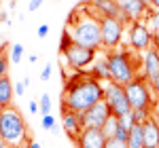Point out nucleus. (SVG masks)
<instances>
[{
	"mask_svg": "<svg viewBox=\"0 0 159 148\" xmlns=\"http://www.w3.org/2000/svg\"><path fill=\"white\" fill-rule=\"evenodd\" d=\"M102 99H104V83L81 74L66 83L64 95H61V110L83 114Z\"/></svg>",
	"mask_w": 159,
	"mask_h": 148,
	"instance_id": "nucleus-1",
	"label": "nucleus"
},
{
	"mask_svg": "<svg viewBox=\"0 0 159 148\" xmlns=\"http://www.w3.org/2000/svg\"><path fill=\"white\" fill-rule=\"evenodd\" d=\"M66 34L72 38V42H76V45H83V47H89V49H96V51L102 47L100 19L96 15H91L89 9H76L68 15Z\"/></svg>",
	"mask_w": 159,
	"mask_h": 148,
	"instance_id": "nucleus-2",
	"label": "nucleus"
},
{
	"mask_svg": "<svg viewBox=\"0 0 159 148\" xmlns=\"http://www.w3.org/2000/svg\"><path fill=\"white\" fill-rule=\"evenodd\" d=\"M0 137L11 148H21L30 142L28 140L25 119L21 116V112L15 106H9V108L2 110V116H0Z\"/></svg>",
	"mask_w": 159,
	"mask_h": 148,
	"instance_id": "nucleus-3",
	"label": "nucleus"
},
{
	"mask_svg": "<svg viewBox=\"0 0 159 148\" xmlns=\"http://www.w3.org/2000/svg\"><path fill=\"white\" fill-rule=\"evenodd\" d=\"M60 51H61V57H64L66 68H68V70H76V72H81L89 63H93L96 57H98V51L96 49H89V47H83V45L72 42V38L68 36L66 32H64V36H61Z\"/></svg>",
	"mask_w": 159,
	"mask_h": 148,
	"instance_id": "nucleus-4",
	"label": "nucleus"
},
{
	"mask_svg": "<svg viewBox=\"0 0 159 148\" xmlns=\"http://www.w3.org/2000/svg\"><path fill=\"white\" fill-rule=\"evenodd\" d=\"M106 62H108L112 81L123 87L129 85L138 76V72H136V63L138 62H134L132 51H110V53H106Z\"/></svg>",
	"mask_w": 159,
	"mask_h": 148,
	"instance_id": "nucleus-5",
	"label": "nucleus"
},
{
	"mask_svg": "<svg viewBox=\"0 0 159 148\" xmlns=\"http://www.w3.org/2000/svg\"><path fill=\"white\" fill-rule=\"evenodd\" d=\"M125 93H127L132 110H148L151 108V102H153L151 83H148L142 74H138L129 85H125Z\"/></svg>",
	"mask_w": 159,
	"mask_h": 148,
	"instance_id": "nucleus-6",
	"label": "nucleus"
},
{
	"mask_svg": "<svg viewBox=\"0 0 159 148\" xmlns=\"http://www.w3.org/2000/svg\"><path fill=\"white\" fill-rule=\"evenodd\" d=\"M104 99L110 106V112L115 116H125L132 112V106H129V99H127V93H125V87L115 83V81H108L104 83Z\"/></svg>",
	"mask_w": 159,
	"mask_h": 148,
	"instance_id": "nucleus-7",
	"label": "nucleus"
},
{
	"mask_svg": "<svg viewBox=\"0 0 159 148\" xmlns=\"http://www.w3.org/2000/svg\"><path fill=\"white\" fill-rule=\"evenodd\" d=\"M100 28H102V47L115 51L123 40L125 24L119 17H102L100 19Z\"/></svg>",
	"mask_w": 159,
	"mask_h": 148,
	"instance_id": "nucleus-8",
	"label": "nucleus"
},
{
	"mask_svg": "<svg viewBox=\"0 0 159 148\" xmlns=\"http://www.w3.org/2000/svg\"><path fill=\"white\" fill-rule=\"evenodd\" d=\"M119 9H121V19L123 24H134L142 17H148L153 13V7L148 4V0H117Z\"/></svg>",
	"mask_w": 159,
	"mask_h": 148,
	"instance_id": "nucleus-9",
	"label": "nucleus"
},
{
	"mask_svg": "<svg viewBox=\"0 0 159 148\" xmlns=\"http://www.w3.org/2000/svg\"><path fill=\"white\" fill-rule=\"evenodd\" d=\"M110 116H112L110 106L106 104V99H102L96 106H91L87 112L81 114V121H83V127L85 129H102Z\"/></svg>",
	"mask_w": 159,
	"mask_h": 148,
	"instance_id": "nucleus-10",
	"label": "nucleus"
},
{
	"mask_svg": "<svg viewBox=\"0 0 159 148\" xmlns=\"http://www.w3.org/2000/svg\"><path fill=\"white\" fill-rule=\"evenodd\" d=\"M129 45L134 51H147L155 45V36L151 32V28L142 21L129 24Z\"/></svg>",
	"mask_w": 159,
	"mask_h": 148,
	"instance_id": "nucleus-11",
	"label": "nucleus"
},
{
	"mask_svg": "<svg viewBox=\"0 0 159 148\" xmlns=\"http://www.w3.org/2000/svg\"><path fill=\"white\" fill-rule=\"evenodd\" d=\"M142 76L148 83H153L159 76V42H155L142 55Z\"/></svg>",
	"mask_w": 159,
	"mask_h": 148,
	"instance_id": "nucleus-12",
	"label": "nucleus"
},
{
	"mask_svg": "<svg viewBox=\"0 0 159 148\" xmlns=\"http://www.w3.org/2000/svg\"><path fill=\"white\" fill-rule=\"evenodd\" d=\"M87 9L98 19H102V17H121V9H119L117 0H89Z\"/></svg>",
	"mask_w": 159,
	"mask_h": 148,
	"instance_id": "nucleus-13",
	"label": "nucleus"
},
{
	"mask_svg": "<svg viewBox=\"0 0 159 148\" xmlns=\"http://www.w3.org/2000/svg\"><path fill=\"white\" fill-rule=\"evenodd\" d=\"M74 144L76 148H104L106 136L102 133V129H83Z\"/></svg>",
	"mask_w": 159,
	"mask_h": 148,
	"instance_id": "nucleus-14",
	"label": "nucleus"
},
{
	"mask_svg": "<svg viewBox=\"0 0 159 148\" xmlns=\"http://www.w3.org/2000/svg\"><path fill=\"white\" fill-rule=\"evenodd\" d=\"M61 125H64L66 136L70 137L72 142H76V137L81 136V131L85 129L83 127V121H81V114L70 112V110H64V114H61Z\"/></svg>",
	"mask_w": 159,
	"mask_h": 148,
	"instance_id": "nucleus-15",
	"label": "nucleus"
},
{
	"mask_svg": "<svg viewBox=\"0 0 159 148\" xmlns=\"http://www.w3.org/2000/svg\"><path fill=\"white\" fill-rule=\"evenodd\" d=\"M144 148H159V121L153 116L144 123Z\"/></svg>",
	"mask_w": 159,
	"mask_h": 148,
	"instance_id": "nucleus-16",
	"label": "nucleus"
},
{
	"mask_svg": "<svg viewBox=\"0 0 159 148\" xmlns=\"http://www.w3.org/2000/svg\"><path fill=\"white\" fill-rule=\"evenodd\" d=\"M13 93H15V85L11 83L9 76H2L0 78V108H9L13 106Z\"/></svg>",
	"mask_w": 159,
	"mask_h": 148,
	"instance_id": "nucleus-17",
	"label": "nucleus"
},
{
	"mask_svg": "<svg viewBox=\"0 0 159 148\" xmlns=\"http://www.w3.org/2000/svg\"><path fill=\"white\" fill-rule=\"evenodd\" d=\"M89 76H91V78H96V81H100V83H108V81H112L106 57H102V59H98V62L93 63V68L89 70Z\"/></svg>",
	"mask_w": 159,
	"mask_h": 148,
	"instance_id": "nucleus-18",
	"label": "nucleus"
},
{
	"mask_svg": "<svg viewBox=\"0 0 159 148\" xmlns=\"http://www.w3.org/2000/svg\"><path fill=\"white\" fill-rule=\"evenodd\" d=\"M117 131H119V116H110L108 121H106V125L102 127V133L106 136V140H110V137H115L117 136Z\"/></svg>",
	"mask_w": 159,
	"mask_h": 148,
	"instance_id": "nucleus-19",
	"label": "nucleus"
},
{
	"mask_svg": "<svg viewBox=\"0 0 159 148\" xmlns=\"http://www.w3.org/2000/svg\"><path fill=\"white\" fill-rule=\"evenodd\" d=\"M148 28L155 36V42H159V11H153L148 15Z\"/></svg>",
	"mask_w": 159,
	"mask_h": 148,
	"instance_id": "nucleus-20",
	"label": "nucleus"
},
{
	"mask_svg": "<svg viewBox=\"0 0 159 148\" xmlns=\"http://www.w3.org/2000/svg\"><path fill=\"white\" fill-rule=\"evenodd\" d=\"M129 114H132V121L138 123V125H144L148 119H151V112L148 110H132Z\"/></svg>",
	"mask_w": 159,
	"mask_h": 148,
	"instance_id": "nucleus-21",
	"label": "nucleus"
},
{
	"mask_svg": "<svg viewBox=\"0 0 159 148\" xmlns=\"http://www.w3.org/2000/svg\"><path fill=\"white\" fill-rule=\"evenodd\" d=\"M40 114H43V116L51 114V95L49 93H43V95H40Z\"/></svg>",
	"mask_w": 159,
	"mask_h": 148,
	"instance_id": "nucleus-22",
	"label": "nucleus"
},
{
	"mask_svg": "<svg viewBox=\"0 0 159 148\" xmlns=\"http://www.w3.org/2000/svg\"><path fill=\"white\" fill-rule=\"evenodd\" d=\"M43 127L49 131V133H57V125H55V119L51 116V114H47V116H43Z\"/></svg>",
	"mask_w": 159,
	"mask_h": 148,
	"instance_id": "nucleus-23",
	"label": "nucleus"
},
{
	"mask_svg": "<svg viewBox=\"0 0 159 148\" xmlns=\"http://www.w3.org/2000/svg\"><path fill=\"white\" fill-rule=\"evenodd\" d=\"M21 53H24V47H21V45H13L11 47V62L19 63L21 62Z\"/></svg>",
	"mask_w": 159,
	"mask_h": 148,
	"instance_id": "nucleus-24",
	"label": "nucleus"
},
{
	"mask_svg": "<svg viewBox=\"0 0 159 148\" xmlns=\"http://www.w3.org/2000/svg\"><path fill=\"white\" fill-rule=\"evenodd\" d=\"M104 148H127V142H121L117 137H110V140H106V146Z\"/></svg>",
	"mask_w": 159,
	"mask_h": 148,
	"instance_id": "nucleus-25",
	"label": "nucleus"
},
{
	"mask_svg": "<svg viewBox=\"0 0 159 148\" xmlns=\"http://www.w3.org/2000/svg\"><path fill=\"white\" fill-rule=\"evenodd\" d=\"M7 66H9V57L2 53V55H0V78L7 76Z\"/></svg>",
	"mask_w": 159,
	"mask_h": 148,
	"instance_id": "nucleus-26",
	"label": "nucleus"
},
{
	"mask_svg": "<svg viewBox=\"0 0 159 148\" xmlns=\"http://www.w3.org/2000/svg\"><path fill=\"white\" fill-rule=\"evenodd\" d=\"M119 123H121V127L129 129V127L134 125V121H132V114H125V116H121V119H119Z\"/></svg>",
	"mask_w": 159,
	"mask_h": 148,
	"instance_id": "nucleus-27",
	"label": "nucleus"
},
{
	"mask_svg": "<svg viewBox=\"0 0 159 148\" xmlns=\"http://www.w3.org/2000/svg\"><path fill=\"white\" fill-rule=\"evenodd\" d=\"M51 70H53V66L47 63V66L43 68V72H40V81H49V78H51Z\"/></svg>",
	"mask_w": 159,
	"mask_h": 148,
	"instance_id": "nucleus-28",
	"label": "nucleus"
},
{
	"mask_svg": "<svg viewBox=\"0 0 159 148\" xmlns=\"http://www.w3.org/2000/svg\"><path fill=\"white\" fill-rule=\"evenodd\" d=\"M40 4H43V0H30V4H28V11H36Z\"/></svg>",
	"mask_w": 159,
	"mask_h": 148,
	"instance_id": "nucleus-29",
	"label": "nucleus"
},
{
	"mask_svg": "<svg viewBox=\"0 0 159 148\" xmlns=\"http://www.w3.org/2000/svg\"><path fill=\"white\" fill-rule=\"evenodd\" d=\"M28 110L32 112V114H36V112L40 110V106H38V102H30V104H28Z\"/></svg>",
	"mask_w": 159,
	"mask_h": 148,
	"instance_id": "nucleus-30",
	"label": "nucleus"
},
{
	"mask_svg": "<svg viewBox=\"0 0 159 148\" xmlns=\"http://www.w3.org/2000/svg\"><path fill=\"white\" fill-rule=\"evenodd\" d=\"M47 34H49V25H40L38 28V38H45Z\"/></svg>",
	"mask_w": 159,
	"mask_h": 148,
	"instance_id": "nucleus-31",
	"label": "nucleus"
},
{
	"mask_svg": "<svg viewBox=\"0 0 159 148\" xmlns=\"http://www.w3.org/2000/svg\"><path fill=\"white\" fill-rule=\"evenodd\" d=\"M24 83H21V81H19V83H17V85H15V93H17V95H24V91H25V89H24Z\"/></svg>",
	"mask_w": 159,
	"mask_h": 148,
	"instance_id": "nucleus-32",
	"label": "nucleus"
},
{
	"mask_svg": "<svg viewBox=\"0 0 159 148\" xmlns=\"http://www.w3.org/2000/svg\"><path fill=\"white\" fill-rule=\"evenodd\" d=\"M151 89H153V91H155V93L159 95V76L155 78V81H153V83H151Z\"/></svg>",
	"mask_w": 159,
	"mask_h": 148,
	"instance_id": "nucleus-33",
	"label": "nucleus"
},
{
	"mask_svg": "<svg viewBox=\"0 0 159 148\" xmlns=\"http://www.w3.org/2000/svg\"><path fill=\"white\" fill-rule=\"evenodd\" d=\"M24 148H40V144H38V142H34V140H30Z\"/></svg>",
	"mask_w": 159,
	"mask_h": 148,
	"instance_id": "nucleus-34",
	"label": "nucleus"
},
{
	"mask_svg": "<svg viewBox=\"0 0 159 148\" xmlns=\"http://www.w3.org/2000/svg\"><path fill=\"white\" fill-rule=\"evenodd\" d=\"M148 4L153 7V11H159V0H148Z\"/></svg>",
	"mask_w": 159,
	"mask_h": 148,
	"instance_id": "nucleus-35",
	"label": "nucleus"
},
{
	"mask_svg": "<svg viewBox=\"0 0 159 148\" xmlns=\"http://www.w3.org/2000/svg\"><path fill=\"white\" fill-rule=\"evenodd\" d=\"M0 148H9V144H7V142H4L2 137H0Z\"/></svg>",
	"mask_w": 159,
	"mask_h": 148,
	"instance_id": "nucleus-36",
	"label": "nucleus"
},
{
	"mask_svg": "<svg viewBox=\"0 0 159 148\" xmlns=\"http://www.w3.org/2000/svg\"><path fill=\"white\" fill-rule=\"evenodd\" d=\"M0 55H2V42H0Z\"/></svg>",
	"mask_w": 159,
	"mask_h": 148,
	"instance_id": "nucleus-37",
	"label": "nucleus"
},
{
	"mask_svg": "<svg viewBox=\"0 0 159 148\" xmlns=\"http://www.w3.org/2000/svg\"><path fill=\"white\" fill-rule=\"evenodd\" d=\"M0 116H2V108H0Z\"/></svg>",
	"mask_w": 159,
	"mask_h": 148,
	"instance_id": "nucleus-38",
	"label": "nucleus"
}]
</instances>
